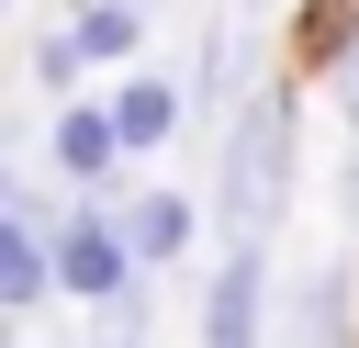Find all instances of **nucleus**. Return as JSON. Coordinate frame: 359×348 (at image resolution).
<instances>
[{
    "label": "nucleus",
    "mask_w": 359,
    "mask_h": 348,
    "mask_svg": "<svg viewBox=\"0 0 359 348\" xmlns=\"http://www.w3.org/2000/svg\"><path fill=\"white\" fill-rule=\"evenodd\" d=\"M45 303H56V236L0 225V314L22 326V314H45Z\"/></svg>",
    "instance_id": "6e6552de"
},
{
    "label": "nucleus",
    "mask_w": 359,
    "mask_h": 348,
    "mask_svg": "<svg viewBox=\"0 0 359 348\" xmlns=\"http://www.w3.org/2000/svg\"><path fill=\"white\" fill-rule=\"evenodd\" d=\"M280 348H359V269L348 258H303L280 292Z\"/></svg>",
    "instance_id": "423d86ee"
},
{
    "label": "nucleus",
    "mask_w": 359,
    "mask_h": 348,
    "mask_svg": "<svg viewBox=\"0 0 359 348\" xmlns=\"http://www.w3.org/2000/svg\"><path fill=\"white\" fill-rule=\"evenodd\" d=\"M135 281H146V269H135V247H123V213H112V202H79L67 236H56V303L101 314V303H123Z\"/></svg>",
    "instance_id": "20e7f679"
},
{
    "label": "nucleus",
    "mask_w": 359,
    "mask_h": 348,
    "mask_svg": "<svg viewBox=\"0 0 359 348\" xmlns=\"http://www.w3.org/2000/svg\"><path fill=\"white\" fill-rule=\"evenodd\" d=\"M101 101H112V123H123V157H168L180 123H191V79H180V67H135V79H112Z\"/></svg>",
    "instance_id": "0eeeda50"
},
{
    "label": "nucleus",
    "mask_w": 359,
    "mask_h": 348,
    "mask_svg": "<svg viewBox=\"0 0 359 348\" xmlns=\"http://www.w3.org/2000/svg\"><path fill=\"white\" fill-rule=\"evenodd\" d=\"M67 34L90 45V67H123V79L146 67V0H112V11H79Z\"/></svg>",
    "instance_id": "1a4fd4ad"
},
{
    "label": "nucleus",
    "mask_w": 359,
    "mask_h": 348,
    "mask_svg": "<svg viewBox=\"0 0 359 348\" xmlns=\"http://www.w3.org/2000/svg\"><path fill=\"white\" fill-rule=\"evenodd\" d=\"M45 168H56L79 202H123V191H135V157H123L112 101H67V112H45Z\"/></svg>",
    "instance_id": "7ed1b4c3"
},
{
    "label": "nucleus",
    "mask_w": 359,
    "mask_h": 348,
    "mask_svg": "<svg viewBox=\"0 0 359 348\" xmlns=\"http://www.w3.org/2000/svg\"><path fill=\"white\" fill-rule=\"evenodd\" d=\"M112 213H123V247H135V269H146V281H168V269L202 247V225H213V202H191L180 180H135Z\"/></svg>",
    "instance_id": "39448f33"
},
{
    "label": "nucleus",
    "mask_w": 359,
    "mask_h": 348,
    "mask_svg": "<svg viewBox=\"0 0 359 348\" xmlns=\"http://www.w3.org/2000/svg\"><path fill=\"white\" fill-rule=\"evenodd\" d=\"M79 79H90V45H79L67 22H45V34H34V90H45V112H67Z\"/></svg>",
    "instance_id": "9d476101"
},
{
    "label": "nucleus",
    "mask_w": 359,
    "mask_h": 348,
    "mask_svg": "<svg viewBox=\"0 0 359 348\" xmlns=\"http://www.w3.org/2000/svg\"><path fill=\"white\" fill-rule=\"evenodd\" d=\"M292 157H303V101H292V79H258V101L224 123L213 191H202L224 247H269V236H280V213H292Z\"/></svg>",
    "instance_id": "f257e3e1"
},
{
    "label": "nucleus",
    "mask_w": 359,
    "mask_h": 348,
    "mask_svg": "<svg viewBox=\"0 0 359 348\" xmlns=\"http://www.w3.org/2000/svg\"><path fill=\"white\" fill-rule=\"evenodd\" d=\"M202 348H280V292H269V247H213L202 269Z\"/></svg>",
    "instance_id": "f03ea898"
}]
</instances>
